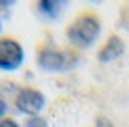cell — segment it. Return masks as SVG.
I'll return each instance as SVG.
<instances>
[{"instance_id":"cell-9","label":"cell","mask_w":129,"mask_h":127,"mask_svg":"<svg viewBox=\"0 0 129 127\" xmlns=\"http://www.w3.org/2000/svg\"><path fill=\"white\" fill-rule=\"evenodd\" d=\"M0 127H22L14 117H10V115H6V117H2L0 119Z\"/></svg>"},{"instance_id":"cell-4","label":"cell","mask_w":129,"mask_h":127,"mask_svg":"<svg viewBox=\"0 0 129 127\" xmlns=\"http://www.w3.org/2000/svg\"><path fill=\"white\" fill-rule=\"evenodd\" d=\"M26 58L22 42L12 34L0 36V71L4 73H16L22 69Z\"/></svg>"},{"instance_id":"cell-10","label":"cell","mask_w":129,"mask_h":127,"mask_svg":"<svg viewBox=\"0 0 129 127\" xmlns=\"http://www.w3.org/2000/svg\"><path fill=\"white\" fill-rule=\"evenodd\" d=\"M6 113H8V103L0 97V119H2V117H6Z\"/></svg>"},{"instance_id":"cell-8","label":"cell","mask_w":129,"mask_h":127,"mask_svg":"<svg viewBox=\"0 0 129 127\" xmlns=\"http://www.w3.org/2000/svg\"><path fill=\"white\" fill-rule=\"evenodd\" d=\"M95 127H115V123H113L111 117L99 113V115H95Z\"/></svg>"},{"instance_id":"cell-12","label":"cell","mask_w":129,"mask_h":127,"mask_svg":"<svg viewBox=\"0 0 129 127\" xmlns=\"http://www.w3.org/2000/svg\"><path fill=\"white\" fill-rule=\"evenodd\" d=\"M0 30H2V18H0ZM0 36H2V34H0Z\"/></svg>"},{"instance_id":"cell-3","label":"cell","mask_w":129,"mask_h":127,"mask_svg":"<svg viewBox=\"0 0 129 127\" xmlns=\"http://www.w3.org/2000/svg\"><path fill=\"white\" fill-rule=\"evenodd\" d=\"M14 109L24 115V117H32V115H40L46 107V97L38 87L32 85H18L16 93H14Z\"/></svg>"},{"instance_id":"cell-1","label":"cell","mask_w":129,"mask_h":127,"mask_svg":"<svg viewBox=\"0 0 129 127\" xmlns=\"http://www.w3.org/2000/svg\"><path fill=\"white\" fill-rule=\"evenodd\" d=\"M101 28H103V22H101V16L97 14V10L83 8L69 20V24L64 28V36H67V42L71 48L87 50L97 42Z\"/></svg>"},{"instance_id":"cell-2","label":"cell","mask_w":129,"mask_h":127,"mask_svg":"<svg viewBox=\"0 0 129 127\" xmlns=\"http://www.w3.org/2000/svg\"><path fill=\"white\" fill-rule=\"evenodd\" d=\"M77 54H79V50H75L71 46L62 48V46H56L48 40L38 42L34 48L36 67L46 73H62V71L73 69L77 65Z\"/></svg>"},{"instance_id":"cell-7","label":"cell","mask_w":129,"mask_h":127,"mask_svg":"<svg viewBox=\"0 0 129 127\" xmlns=\"http://www.w3.org/2000/svg\"><path fill=\"white\" fill-rule=\"evenodd\" d=\"M24 127H48V119L42 117V115L24 117Z\"/></svg>"},{"instance_id":"cell-5","label":"cell","mask_w":129,"mask_h":127,"mask_svg":"<svg viewBox=\"0 0 129 127\" xmlns=\"http://www.w3.org/2000/svg\"><path fill=\"white\" fill-rule=\"evenodd\" d=\"M125 54V40L121 34L117 32H111L105 42L97 48V62L101 65H109V62H115L117 58H121Z\"/></svg>"},{"instance_id":"cell-6","label":"cell","mask_w":129,"mask_h":127,"mask_svg":"<svg viewBox=\"0 0 129 127\" xmlns=\"http://www.w3.org/2000/svg\"><path fill=\"white\" fill-rule=\"evenodd\" d=\"M34 12L42 18H48V20H54L62 14V10L67 8V2H58V0H38L32 4Z\"/></svg>"},{"instance_id":"cell-11","label":"cell","mask_w":129,"mask_h":127,"mask_svg":"<svg viewBox=\"0 0 129 127\" xmlns=\"http://www.w3.org/2000/svg\"><path fill=\"white\" fill-rule=\"evenodd\" d=\"M14 6V2H0V12L2 10H8V8H12Z\"/></svg>"}]
</instances>
